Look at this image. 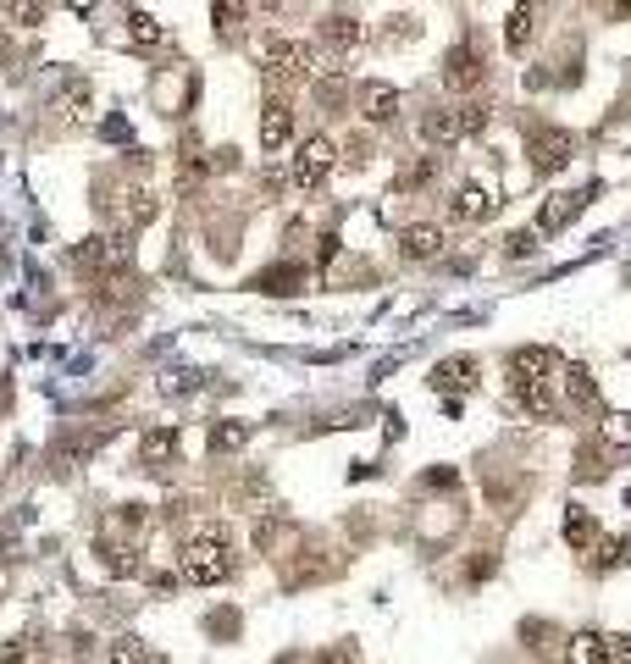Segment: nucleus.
I'll return each mask as SVG.
<instances>
[{
	"label": "nucleus",
	"instance_id": "f257e3e1",
	"mask_svg": "<svg viewBox=\"0 0 631 664\" xmlns=\"http://www.w3.org/2000/svg\"><path fill=\"white\" fill-rule=\"evenodd\" d=\"M183 576H189L194 587H222V581L233 576V554H227L222 532L189 537V548H183Z\"/></svg>",
	"mask_w": 631,
	"mask_h": 664
},
{
	"label": "nucleus",
	"instance_id": "f03ea898",
	"mask_svg": "<svg viewBox=\"0 0 631 664\" xmlns=\"http://www.w3.org/2000/svg\"><path fill=\"white\" fill-rule=\"evenodd\" d=\"M310 78V50L299 45V39H277L272 50H266V83L272 89H294V83Z\"/></svg>",
	"mask_w": 631,
	"mask_h": 664
},
{
	"label": "nucleus",
	"instance_id": "7ed1b4c3",
	"mask_svg": "<svg viewBox=\"0 0 631 664\" xmlns=\"http://www.w3.org/2000/svg\"><path fill=\"white\" fill-rule=\"evenodd\" d=\"M327 172H333V139H327V133H316V139L299 144L294 172H288V178H294V189H316Z\"/></svg>",
	"mask_w": 631,
	"mask_h": 664
},
{
	"label": "nucleus",
	"instance_id": "20e7f679",
	"mask_svg": "<svg viewBox=\"0 0 631 664\" xmlns=\"http://www.w3.org/2000/svg\"><path fill=\"white\" fill-rule=\"evenodd\" d=\"M587 200H598V183H587V189H576V194H554V200L537 211V227H543V233H560V227H571L576 216H582Z\"/></svg>",
	"mask_w": 631,
	"mask_h": 664
},
{
	"label": "nucleus",
	"instance_id": "39448f33",
	"mask_svg": "<svg viewBox=\"0 0 631 664\" xmlns=\"http://www.w3.org/2000/svg\"><path fill=\"white\" fill-rule=\"evenodd\" d=\"M78 266H84V272L128 266V244H122V238H84V244H78Z\"/></svg>",
	"mask_w": 631,
	"mask_h": 664
},
{
	"label": "nucleus",
	"instance_id": "423d86ee",
	"mask_svg": "<svg viewBox=\"0 0 631 664\" xmlns=\"http://www.w3.org/2000/svg\"><path fill=\"white\" fill-rule=\"evenodd\" d=\"M510 377H515V388H537V382L554 377V355H548V349H515Z\"/></svg>",
	"mask_w": 631,
	"mask_h": 664
},
{
	"label": "nucleus",
	"instance_id": "0eeeda50",
	"mask_svg": "<svg viewBox=\"0 0 631 664\" xmlns=\"http://www.w3.org/2000/svg\"><path fill=\"white\" fill-rule=\"evenodd\" d=\"M443 83H449V89H471V83H482L477 45H454L449 50V61H443Z\"/></svg>",
	"mask_w": 631,
	"mask_h": 664
},
{
	"label": "nucleus",
	"instance_id": "6e6552de",
	"mask_svg": "<svg viewBox=\"0 0 631 664\" xmlns=\"http://www.w3.org/2000/svg\"><path fill=\"white\" fill-rule=\"evenodd\" d=\"M493 211H499V200H493L488 183H465V189L454 194V222H488Z\"/></svg>",
	"mask_w": 631,
	"mask_h": 664
},
{
	"label": "nucleus",
	"instance_id": "1a4fd4ad",
	"mask_svg": "<svg viewBox=\"0 0 631 664\" xmlns=\"http://www.w3.org/2000/svg\"><path fill=\"white\" fill-rule=\"evenodd\" d=\"M288 133H294V111L283 100H266L261 106V150H283Z\"/></svg>",
	"mask_w": 631,
	"mask_h": 664
},
{
	"label": "nucleus",
	"instance_id": "9d476101",
	"mask_svg": "<svg viewBox=\"0 0 631 664\" xmlns=\"http://www.w3.org/2000/svg\"><path fill=\"white\" fill-rule=\"evenodd\" d=\"M571 161V133H537L532 139V166L537 172H560Z\"/></svg>",
	"mask_w": 631,
	"mask_h": 664
},
{
	"label": "nucleus",
	"instance_id": "9b49d317",
	"mask_svg": "<svg viewBox=\"0 0 631 664\" xmlns=\"http://www.w3.org/2000/svg\"><path fill=\"white\" fill-rule=\"evenodd\" d=\"M443 255V227L438 222H421L405 233V261H438Z\"/></svg>",
	"mask_w": 631,
	"mask_h": 664
},
{
	"label": "nucleus",
	"instance_id": "f8f14e48",
	"mask_svg": "<svg viewBox=\"0 0 631 664\" xmlns=\"http://www.w3.org/2000/svg\"><path fill=\"white\" fill-rule=\"evenodd\" d=\"M565 664H609V637H598V631H576L571 648H565Z\"/></svg>",
	"mask_w": 631,
	"mask_h": 664
},
{
	"label": "nucleus",
	"instance_id": "ddd939ff",
	"mask_svg": "<svg viewBox=\"0 0 631 664\" xmlns=\"http://www.w3.org/2000/svg\"><path fill=\"white\" fill-rule=\"evenodd\" d=\"M421 139H427V144L465 139V133H460V111H427V117H421Z\"/></svg>",
	"mask_w": 631,
	"mask_h": 664
},
{
	"label": "nucleus",
	"instance_id": "4468645a",
	"mask_svg": "<svg viewBox=\"0 0 631 664\" xmlns=\"http://www.w3.org/2000/svg\"><path fill=\"white\" fill-rule=\"evenodd\" d=\"M532 23H537V6H515V12L504 17V45H510V50H526V39H532Z\"/></svg>",
	"mask_w": 631,
	"mask_h": 664
},
{
	"label": "nucleus",
	"instance_id": "2eb2a0df",
	"mask_svg": "<svg viewBox=\"0 0 631 664\" xmlns=\"http://www.w3.org/2000/svg\"><path fill=\"white\" fill-rule=\"evenodd\" d=\"M432 382H438V388H471V382H477V360H443V366L432 371Z\"/></svg>",
	"mask_w": 631,
	"mask_h": 664
},
{
	"label": "nucleus",
	"instance_id": "dca6fc26",
	"mask_svg": "<svg viewBox=\"0 0 631 664\" xmlns=\"http://www.w3.org/2000/svg\"><path fill=\"white\" fill-rule=\"evenodd\" d=\"M355 39H360V23H355V17H327V23H322V45H327V50H349Z\"/></svg>",
	"mask_w": 631,
	"mask_h": 664
},
{
	"label": "nucleus",
	"instance_id": "f3484780",
	"mask_svg": "<svg viewBox=\"0 0 631 664\" xmlns=\"http://www.w3.org/2000/svg\"><path fill=\"white\" fill-rule=\"evenodd\" d=\"M250 443V427L244 421H222V427H211V454H233Z\"/></svg>",
	"mask_w": 631,
	"mask_h": 664
},
{
	"label": "nucleus",
	"instance_id": "a211bd4d",
	"mask_svg": "<svg viewBox=\"0 0 631 664\" xmlns=\"http://www.w3.org/2000/svg\"><path fill=\"white\" fill-rule=\"evenodd\" d=\"M565 543H571V548L593 543V515H587L582 504H571V510H565Z\"/></svg>",
	"mask_w": 631,
	"mask_h": 664
},
{
	"label": "nucleus",
	"instance_id": "6ab92c4d",
	"mask_svg": "<svg viewBox=\"0 0 631 664\" xmlns=\"http://www.w3.org/2000/svg\"><path fill=\"white\" fill-rule=\"evenodd\" d=\"M255 288H261V294H299V272L294 266H272V272L255 277Z\"/></svg>",
	"mask_w": 631,
	"mask_h": 664
},
{
	"label": "nucleus",
	"instance_id": "aec40b11",
	"mask_svg": "<svg viewBox=\"0 0 631 664\" xmlns=\"http://www.w3.org/2000/svg\"><path fill=\"white\" fill-rule=\"evenodd\" d=\"M172 449H178V432L172 427H155V432H144V460H172Z\"/></svg>",
	"mask_w": 631,
	"mask_h": 664
},
{
	"label": "nucleus",
	"instance_id": "412c9836",
	"mask_svg": "<svg viewBox=\"0 0 631 664\" xmlns=\"http://www.w3.org/2000/svg\"><path fill=\"white\" fill-rule=\"evenodd\" d=\"M515 399H521L526 415H554V393H548V382H537V388H515Z\"/></svg>",
	"mask_w": 631,
	"mask_h": 664
},
{
	"label": "nucleus",
	"instance_id": "4be33fe9",
	"mask_svg": "<svg viewBox=\"0 0 631 664\" xmlns=\"http://www.w3.org/2000/svg\"><path fill=\"white\" fill-rule=\"evenodd\" d=\"M111 664H144V642L133 637V631H122V637H111Z\"/></svg>",
	"mask_w": 631,
	"mask_h": 664
},
{
	"label": "nucleus",
	"instance_id": "5701e85b",
	"mask_svg": "<svg viewBox=\"0 0 631 664\" xmlns=\"http://www.w3.org/2000/svg\"><path fill=\"white\" fill-rule=\"evenodd\" d=\"M61 106H67V117H89V78H67Z\"/></svg>",
	"mask_w": 631,
	"mask_h": 664
},
{
	"label": "nucleus",
	"instance_id": "b1692460",
	"mask_svg": "<svg viewBox=\"0 0 631 664\" xmlns=\"http://www.w3.org/2000/svg\"><path fill=\"white\" fill-rule=\"evenodd\" d=\"M128 34H133V45H161V39H167V34H161V23H155L150 12H133V17H128Z\"/></svg>",
	"mask_w": 631,
	"mask_h": 664
},
{
	"label": "nucleus",
	"instance_id": "393cba45",
	"mask_svg": "<svg viewBox=\"0 0 631 664\" xmlns=\"http://www.w3.org/2000/svg\"><path fill=\"white\" fill-rule=\"evenodd\" d=\"M393 111H399V95H393V89H371L366 95V117L371 122H393Z\"/></svg>",
	"mask_w": 631,
	"mask_h": 664
},
{
	"label": "nucleus",
	"instance_id": "a878e982",
	"mask_svg": "<svg viewBox=\"0 0 631 664\" xmlns=\"http://www.w3.org/2000/svg\"><path fill=\"white\" fill-rule=\"evenodd\" d=\"M565 382H571V399L576 404H598V388H593V371H587V366H571V371H565Z\"/></svg>",
	"mask_w": 631,
	"mask_h": 664
},
{
	"label": "nucleus",
	"instance_id": "bb28decb",
	"mask_svg": "<svg viewBox=\"0 0 631 664\" xmlns=\"http://www.w3.org/2000/svg\"><path fill=\"white\" fill-rule=\"evenodd\" d=\"M100 559H106L111 576H133V570H139V554H133V548H100Z\"/></svg>",
	"mask_w": 631,
	"mask_h": 664
},
{
	"label": "nucleus",
	"instance_id": "cd10ccee",
	"mask_svg": "<svg viewBox=\"0 0 631 664\" xmlns=\"http://www.w3.org/2000/svg\"><path fill=\"white\" fill-rule=\"evenodd\" d=\"M626 565V537H609L604 554H598V570H620Z\"/></svg>",
	"mask_w": 631,
	"mask_h": 664
},
{
	"label": "nucleus",
	"instance_id": "c85d7f7f",
	"mask_svg": "<svg viewBox=\"0 0 631 664\" xmlns=\"http://www.w3.org/2000/svg\"><path fill=\"white\" fill-rule=\"evenodd\" d=\"M604 438L609 443H631V415H604Z\"/></svg>",
	"mask_w": 631,
	"mask_h": 664
},
{
	"label": "nucleus",
	"instance_id": "c756f323",
	"mask_svg": "<svg viewBox=\"0 0 631 664\" xmlns=\"http://www.w3.org/2000/svg\"><path fill=\"white\" fill-rule=\"evenodd\" d=\"M488 128V106H465L460 111V133H482Z\"/></svg>",
	"mask_w": 631,
	"mask_h": 664
},
{
	"label": "nucleus",
	"instance_id": "7c9ffc66",
	"mask_svg": "<svg viewBox=\"0 0 631 664\" xmlns=\"http://www.w3.org/2000/svg\"><path fill=\"white\" fill-rule=\"evenodd\" d=\"M532 249H537V238H532V233H510V255H515V261H526Z\"/></svg>",
	"mask_w": 631,
	"mask_h": 664
},
{
	"label": "nucleus",
	"instance_id": "2f4dec72",
	"mask_svg": "<svg viewBox=\"0 0 631 664\" xmlns=\"http://www.w3.org/2000/svg\"><path fill=\"white\" fill-rule=\"evenodd\" d=\"M609 659H615V664H631V637H609Z\"/></svg>",
	"mask_w": 631,
	"mask_h": 664
},
{
	"label": "nucleus",
	"instance_id": "473e14b6",
	"mask_svg": "<svg viewBox=\"0 0 631 664\" xmlns=\"http://www.w3.org/2000/svg\"><path fill=\"white\" fill-rule=\"evenodd\" d=\"M427 482H432V487H454V482H460V471H449V465H438V471H427Z\"/></svg>",
	"mask_w": 631,
	"mask_h": 664
},
{
	"label": "nucleus",
	"instance_id": "72a5a7b5",
	"mask_svg": "<svg viewBox=\"0 0 631 664\" xmlns=\"http://www.w3.org/2000/svg\"><path fill=\"white\" fill-rule=\"evenodd\" d=\"M0 664H23V642H6V648H0Z\"/></svg>",
	"mask_w": 631,
	"mask_h": 664
},
{
	"label": "nucleus",
	"instance_id": "f704fd0d",
	"mask_svg": "<svg viewBox=\"0 0 631 664\" xmlns=\"http://www.w3.org/2000/svg\"><path fill=\"white\" fill-rule=\"evenodd\" d=\"M100 133H106V139H128V122H122V117H111Z\"/></svg>",
	"mask_w": 631,
	"mask_h": 664
},
{
	"label": "nucleus",
	"instance_id": "c9c22d12",
	"mask_svg": "<svg viewBox=\"0 0 631 664\" xmlns=\"http://www.w3.org/2000/svg\"><path fill=\"white\" fill-rule=\"evenodd\" d=\"M316 664H349V648H338V653H322Z\"/></svg>",
	"mask_w": 631,
	"mask_h": 664
}]
</instances>
